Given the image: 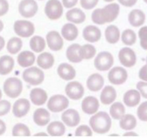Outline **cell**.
I'll list each match as a JSON object with an SVG mask.
<instances>
[{
	"mask_svg": "<svg viewBox=\"0 0 147 140\" xmlns=\"http://www.w3.org/2000/svg\"><path fill=\"white\" fill-rule=\"evenodd\" d=\"M146 64H147V56H146Z\"/></svg>",
	"mask_w": 147,
	"mask_h": 140,
	"instance_id": "6125c7cd",
	"label": "cell"
},
{
	"mask_svg": "<svg viewBox=\"0 0 147 140\" xmlns=\"http://www.w3.org/2000/svg\"><path fill=\"white\" fill-rule=\"evenodd\" d=\"M11 109V104L7 100H0V117L4 116L10 112Z\"/></svg>",
	"mask_w": 147,
	"mask_h": 140,
	"instance_id": "7bdbcfd3",
	"label": "cell"
},
{
	"mask_svg": "<svg viewBox=\"0 0 147 140\" xmlns=\"http://www.w3.org/2000/svg\"><path fill=\"white\" fill-rule=\"evenodd\" d=\"M104 77L98 73H94L87 78L86 81L87 88L92 92H98L102 90L104 86Z\"/></svg>",
	"mask_w": 147,
	"mask_h": 140,
	"instance_id": "ac0fdd59",
	"label": "cell"
},
{
	"mask_svg": "<svg viewBox=\"0 0 147 140\" xmlns=\"http://www.w3.org/2000/svg\"><path fill=\"white\" fill-rule=\"evenodd\" d=\"M69 103L68 97L61 94H56L48 99L47 106L50 112L57 113L63 112L68 109Z\"/></svg>",
	"mask_w": 147,
	"mask_h": 140,
	"instance_id": "277c9868",
	"label": "cell"
},
{
	"mask_svg": "<svg viewBox=\"0 0 147 140\" xmlns=\"http://www.w3.org/2000/svg\"><path fill=\"white\" fill-rule=\"evenodd\" d=\"M137 115L141 121L147 122V101L139 105L137 111Z\"/></svg>",
	"mask_w": 147,
	"mask_h": 140,
	"instance_id": "b9f144b4",
	"label": "cell"
},
{
	"mask_svg": "<svg viewBox=\"0 0 147 140\" xmlns=\"http://www.w3.org/2000/svg\"><path fill=\"white\" fill-rule=\"evenodd\" d=\"M144 2L146 3V4H147V0H144Z\"/></svg>",
	"mask_w": 147,
	"mask_h": 140,
	"instance_id": "94428289",
	"label": "cell"
},
{
	"mask_svg": "<svg viewBox=\"0 0 147 140\" xmlns=\"http://www.w3.org/2000/svg\"><path fill=\"white\" fill-rule=\"evenodd\" d=\"M6 130H7V125H6L5 122L0 119V136L4 135Z\"/></svg>",
	"mask_w": 147,
	"mask_h": 140,
	"instance_id": "816d5d0a",
	"label": "cell"
},
{
	"mask_svg": "<svg viewBox=\"0 0 147 140\" xmlns=\"http://www.w3.org/2000/svg\"><path fill=\"white\" fill-rule=\"evenodd\" d=\"M36 62L37 66L42 70H47L52 68L55 62V59L51 53L48 52H42L37 56Z\"/></svg>",
	"mask_w": 147,
	"mask_h": 140,
	"instance_id": "484cf974",
	"label": "cell"
},
{
	"mask_svg": "<svg viewBox=\"0 0 147 140\" xmlns=\"http://www.w3.org/2000/svg\"><path fill=\"white\" fill-rule=\"evenodd\" d=\"M45 13L51 21H57L63 16V4L59 0H49L45 5Z\"/></svg>",
	"mask_w": 147,
	"mask_h": 140,
	"instance_id": "52a82bcc",
	"label": "cell"
},
{
	"mask_svg": "<svg viewBox=\"0 0 147 140\" xmlns=\"http://www.w3.org/2000/svg\"><path fill=\"white\" fill-rule=\"evenodd\" d=\"M30 48L33 53H41L45 50L47 46L46 40L40 36H34L30 40Z\"/></svg>",
	"mask_w": 147,
	"mask_h": 140,
	"instance_id": "d6a6232c",
	"label": "cell"
},
{
	"mask_svg": "<svg viewBox=\"0 0 147 140\" xmlns=\"http://www.w3.org/2000/svg\"><path fill=\"white\" fill-rule=\"evenodd\" d=\"M61 35L67 41H73L76 40L79 35V31L76 24L67 23L64 24L61 30Z\"/></svg>",
	"mask_w": 147,
	"mask_h": 140,
	"instance_id": "83f0119b",
	"label": "cell"
},
{
	"mask_svg": "<svg viewBox=\"0 0 147 140\" xmlns=\"http://www.w3.org/2000/svg\"><path fill=\"white\" fill-rule=\"evenodd\" d=\"M39 1H43V0H39Z\"/></svg>",
	"mask_w": 147,
	"mask_h": 140,
	"instance_id": "be15d7a7",
	"label": "cell"
},
{
	"mask_svg": "<svg viewBox=\"0 0 147 140\" xmlns=\"http://www.w3.org/2000/svg\"><path fill=\"white\" fill-rule=\"evenodd\" d=\"M14 33L18 37L28 38L32 37L35 31V26L32 22L27 20H18L13 24Z\"/></svg>",
	"mask_w": 147,
	"mask_h": 140,
	"instance_id": "8992f818",
	"label": "cell"
},
{
	"mask_svg": "<svg viewBox=\"0 0 147 140\" xmlns=\"http://www.w3.org/2000/svg\"><path fill=\"white\" fill-rule=\"evenodd\" d=\"M137 89L140 93L142 97L147 100V81H139L137 84Z\"/></svg>",
	"mask_w": 147,
	"mask_h": 140,
	"instance_id": "bcb514c9",
	"label": "cell"
},
{
	"mask_svg": "<svg viewBox=\"0 0 147 140\" xmlns=\"http://www.w3.org/2000/svg\"><path fill=\"white\" fill-rule=\"evenodd\" d=\"M78 0H62V4L63 7L66 9H72L78 4Z\"/></svg>",
	"mask_w": 147,
	"mask_h": 140,
	"instance_id": "681fc988",
	"label": "cell"
},
{
	"mask_svg": "<svg viewBox=\"0 0 147 140\" xmlns=\"http://www.w3.org/2000/svg\"><path fill=\"white\" fill-rule=\"evenodd\" d=\"M36 59L37 58L35 57V53L29 50L22 51L17 57V62L18 65L26 69L33 66L36 62Z\"/></svg>",
	"mask_w": 147,
	"mask_h": 140,
	"instance_id": "7402d4cb",
	"label": "cell"
},
{
	"mask_svg": "<svg viewBox=\"0 0 147 140\" xmlns=\"http://www.w3.org/2000/svg\"><path fill=\"white\" fill-rule=\"evenodd\" d=\"M38 11V4L35 0H21L18 5V12L25 18L34 17Z\"/></svg>",
	"mask_w": 147,
	"mask_h": 140,
	"instance_id": "8fae6325",
	"label": "cell"
},
{
	"mask_svg": "<svg viewBox=\"0 0 147 140\" xmlns=\"http://www.w3.org/2000/svg\"><path fill=\"white\" fill-rule=\"evenodd\" d=\"M3 29H4V23H3V22L0 20V33L2 31Z\"/></svg>",
	"mask_w": 147,
	"mask_h": 140,
	"instance_id": "9f6ffc18",
	"label": "cell"
},
{
	"mask_svg": "<svg viewBox=\"0 0 147 140\" xmlns=\"http://www.w3.org/2000/svg\"><path fill=\"white\" fill-rule=\"evenodd\" d=\"M111 136H118V135H111Z\"/></svg>",
	"mask_w": 147,
	"mask_h": 140,
	"instance_id": "91938a15",
	"label": "cell"
},
{
	"mask_svg": "<svg viewBox=\"0 0 147 140\" xmlns=\"http://www.w3.org/2000/svg\"><path fill=\"white\" fill-rule=\"evenodd\" d=\"M128 78V74L125 67H113L109 70L108 74V79L113 85H123L126 82Z\"/></svg>",
	"mask_w": 147,
	"mask_h": 140,
	"instance_id": "ba28073f",
	"label": "cell"
},
{
	"mask_svg": "<svg viewBox=\"0 0 147 140\" xmlns=\"http://www.w3.org/2000/svg\"><path fill=\"white\" fill-rule=\"evenodd\" d=\"M80 115L76 110L66 109L61 115V120L64 125L69 127H77L80 122Z\"/></svg>",
	"mask_w": 147,
	"mask_h": 140,
	"instance_id": "2e32d148",
	"label": "cell"
},
{
	"mask_svg": "<svg viewBox=\"0 0 147 140\" xmlns=\"http://www.w3.org/2000/svg\"><path fill=\"white\" fill-rule=\"evenodd\" d=\"M3 89L4 94L9 98H17L23 92V82L17 77H10L4 81Z\"/></svg>",
	"mask_w": 147,
	"mask_h": 140,
	"instance_id": "3957f363",
	"label": "cell"
},
{
	"mask_svg": "<svg viewBox=\"0 0 147 140\" xmlns=\"http://www.w3.org/2000/svg\"><path fill=\"white\" fill-rule=\"evenodd\" d=\"M23 40L19 37H13L8 41L7 50L11 55H16L23 48Z\"/></svg>",
	"mask_w": 147,
	"mask_h": 140,
	"instance_id": "d590c367",
	"label": "cell"
},
{
	"mask_svg": "<svg viewBox=\"0 0 147 140\" xmlns=\"http://www.w3.org/2000/svg\"><path fill=\"white\" fill-rule=\"evenodd\" d=\"M12 135L14 137H29L31 133L27 125L23 123H17L13 127Z\"/></svg>",
	"mask_w": 147,
	"mask_h": 140,
	"instance_id": "f35d334b",
	"label": "cell"
},
{
	"mask_svg": "<svg viewBox=\"0 0 147 140\" xmlns=\"http://www.w3.org/2000/svg\"><path fill=\"white\" fill-rule=\"evenodd\" d=\"M82 37L90 43H95L101 38V31L97 26L89 25L82 31Z\"/></svg>",
	"mask_w": 147,
	"mask_h": 140,
	"instance_id": "d6986e66",
	"label": "cell"
},
{
	"mask_svg": "<svg viewBox=\"0 0 147 140\" xmlns=\"http://www.w3.org/2000/svg\"><path fill=\"white\" fill-rule=\"evenodd\" d=\"M1 98H2V91L0 89V100H1Z\"/></svg>",
	"mask_w": 147,
	"mask_h": 140,
	"instance_id": "6f0895ef",
	"label": "cell"
},
{
	"mask_svg": "<svg viewBox=\"0 0 147 140\" xmlns=\"http://www.w3.org/2000/svg\"><path fill=\"white\" fill-rule=\"evenodd\" d=\"M92 21L96 25H104L102 16L101 14V9H96L93 11L92 14Z\"/></svg>",
	"mask_w": 147,
	"mask_h": 140,
	"instance_id": "ee69618b",
	"label": "cell"
},
{
	"mask_svg": "<svg viewBox=\"0 0 147 140\" xmlns=\"http://www.w3.org/2000/svg\"><path fill=\"white\" fill-rule=\"evenodd\" d=\"M104 1H106V2H112V1H113L114 0H104Z\"/></svg>",
	"mask_w": 147,
	"mask_h": 140,
	"instance_id": "680465c9",
	"label": "cell"
},
{
	"mask_svg": "<svg viewBox=\"0 0 147 140\" xmlns=\"http://www.w3.org/2000/svg\"><path fill=\"white\" fill-rule=\"evenodd\" d=\"M145 21L146 14L140 9H133L128 14V22L132 27H142Z\"/></svg>",
	"mask_w": 147,
	"mask_h": 140,
	"instance_id": "d4e9b609",
	"label": "cell"
},
{
	"mask_svg": "<svg viewBox=\"0 0 147 140\" xmlns=\"http://www.w3.org/2000/svg\"><path fill=\"white\" fill-rule=\"evenodd\" d=\"M9 5L7 0H0V16L6 15L9 12Z\"/></svg>",
	"mask_w": 147,
	"mask_h": 140,
	"instance_id": "7dc6e473",
	"label": "cell"
},
{
	"mask_svg": "<svg viewBox=\"0 0 147 140\" xmlns=\"http://www.w3.org/2000/svg\"><path fill=\"white\" fill-rule=\"evenodd\" d=\"M48 134L45 133V132H39V133H37L35 134V135H34V136L35 137H40V136H44V137H47L48 136Z\"/></svg>",
	"mask_w": 147,
	"mask_h": 140,
	"instance_id": "11a10c76",
	"label": "cell"
},
{
	"mask_svg": "<svg viewBox=\"0 0 147 140\" xmlns=\"http://www.w3.org/2000/svg\"><path fill=\"white\" fill-rule=\"evenodd\" d=\"M104 35L106 42L112 45L118 43L121 37L120 29L115 25H110L107 26Z\"/></svg>",
	"mask_w": 147,
	"mask_h": 140,
	"instance_id": "f1b7e54d",
	"label": "cell"
},
{
	"mask_svg": "<svg viewBox=\"0 0 147 140\" xmlns=\"http://www.w3.org/2000/svg\"><path fill=\"white\" fill-rule=\"evenodd\" d=\"M120 6L117 3H111L101 9V14L104 23H111L118 17Z\"/></svg>",
	"mask_w": 147,
	"mask_h": 140,
	"instance_id": "7c38bea8",
	"label": "cell"
},
{
	"mask_svg": "<svg viewBox=\"0 0 147 140\" xmlns=\"http://www.w3.org/2000/svg\"><path fill=\"white\" fill-rule=\"evenodd\" d=\"M139 78L141 81H147V64H146L140 70L139 72Z\"/></svg>",
	"mask_w": 147,
	"mask_h": 140,
	"instance_id": "c3c4849f",
	"label": "cell"
},
{
	"mask_svg": "<svg viewBox=\"0 0 147 140\" xmlns=\"http://www.w3.org/2000/svg\"><path fill=\"white\" fill-rule=\"evenodd\" d=\"M81 45L78 43H73L68 47L65 55L69 62L72 63H80L82 61V58L80 55V49Z\"/></svg>",
	"mask_w": 147,
	"mask_h": 140,
	"instance_id": "4dcf8cb0",
	"label": "cell"
},
{
	"mask_svg": "<svg viewBox=\"0 0 147 140\" xmlns=\"http://www.w3.org/2000/svg\"><path fill=\"white\" fill-rule=\"evenodd\" d=\"M32 118L36 125L40 127H45L49 125L51 120V114L48 110L40 108L34 112Z\"/></svg>",
	"mask_w": 147,
	"mask_h": 140,
	"instance_id": "603a6c76",
	"label": "cell"
},
{
	"mask_svg": "<svg viewBox=\"0 0 147 140\" xmlns=\"http://www.w3.org/2000/svg\"><path fill=\"white\" fill-rule=\"evenodd\" d=\"M142 96L137 89H130L124 94L123 98V103L127 107L134 108L140 105Z\"/></svg>",
	"mask_w": 147,
	"mask_h": 140,
	"instance_id": "44dd1931",
	"label": "cell"
},
{
	"mask_svg": "<svg viewBox=\"0 0 147 140\" xmlns=\"http://www.w3.org/2000/svg\"><path fill=\"white\" fill-rule=\"evenodd\" d=\"M99 107L100 103L98 99L96 97L92 96L85 97L81 103L82 111L84 113L89 115H93L95 113H97Z\"/></svg>",
	"mask_w": 147,
	"mask_h": 140,
	"instance_id": "9a60e30c",
	"label": "cell"
},
{
	"mask_svg": "<svg viewBox=\"0 0 147 140\" xmlns=\"http://www.w3.org/2000/svg\"><path fill=\"white\" fill-rule=\"evenodd\" d=\"M92 131L99 135H104L110 131L112 126V120L110 115L104 111L95 113L89 120Z\"/></svg>",
	"mask_w": 147,
	"mask_h": 140,
	"instance_id": "6da1fadb",
	"label": "cell"
},
{
	"mask_svg": "<svg viewBox=\"0 0 147 140\" xmlns=\"http://www.w3.org/2000/svg\"><path fill=\"white\" fill-rule=\"evenodd\" d=\"M137 119L132 114H125L119 121L120 128L126 131H131L134 130L137 127Z\"/></svg>",
	"mask_w": 147,
	"mask_h": 140,
	"instance_id": "e575fe53",
	"label": "cell"
},
{
	"mask_svg": "<svg viewBox=\"0 0 147 140\" xmlns=\"http://www.w3.org/2000/svg\"><path fill=\"white\" fill-rule=\"evenodd\" d=\"M65 93L66 96L70 100H79L83 98L84 88L79 81H70L65 86Z\"/></svg>",
	"mask_w": 147,
	"mask_h": 140,
	"instance_id": "9c48e42d",
	"label": "cell"
},
{
	"mask_svg": "<svg viewBox=\"0 0 147 140\" xmlns=\"http://www.w3.org/2000/svg\"><path fill=\"white\" fill-rule=\"evenodd\" d=\"M67 21L74 24H81L86 20V15L82 9L79 8H72L65 14Z\"/></svg>",
	"mask_w": 147,
	"mask_h": 140,
	"instance_id": "4316f807",
	"label": "cell"
},
{
	"mask_svg": "<svg viewBox=\"0 0 147 140\" xmlns=\"http://www.w3.org/2000/svg\"><path fill=\"white\" fill-rule=\"evenodd\" d=\"M15 65L13 58L10 55H3L0 57V74H9L12 72Z\"/></svg>",
	"mask_w": 147,
	"mask_h": 140,
	"instance_id": "f546056e",
	"label": "cell"
},
{
	"mask_svg": "<svg viewBox=\"0 0 147 140\" xmlns=\"http://www.w3.org/2000/svg\"><path fill=\"white\" fill-rule=\"evenodd\" d=\"M5 44H6V42H5V40H4V38L2 37V36H0V52L4 49V46H5Z\"/></svg>",
	"mask_w": 147,
	"mask_h": 140,
	"instance_id": "f5cc1de1",
	"label": "cell"
},
{
	"mask_svg": "<svg viewBox=\"0 0 147 140\" xmlns=\"http://www.w3.org/2000/svg\"><path fill=\"white\" fill-rule=\"evenodd\" d=\"M47 45L51 51L57 52L63 48V38L59 32L51 31L46 36Z\"/></svg>",
	"mask_w": 147,
	"mask_h": 140,
	"instance_id": "4fadbf2b",
	"label": "cell"
},
{
	"mask_svg": "<svg viewBox=\"0 0 147 140\" xmlns=\"http://www.w3.org/2000/svg\"><path fill=\"white\" fill-rule=\"evenodd\" d=\"M23 81L28 84L36 86L42 84L45 81V75L41 68L32 66L26 68L22 74Z\"/></svg>",
	"mask_w": 147,
	"mask_h": 140,
	"instance_id": "7a4b0ae2",
	"label": "cell"
},
{
	"mask_svg": "<svg viewBox=\"0 0 147 140\" xmlns=\"http://www.w3.org/2000/svg\"><path fill=\"white\" fill-rule=\"evenodd\" d=\"M65 126L63 122L54 121L49 122L47 127V134L52 137H61L65 132Z\"/></svg>",
	"mask_w": 147,
	"mask_h": 140,
	"instance_id": "1f68e13d",
	"label": "cell"
},
{
	"mask_svg": "<svg viewBox=\"0 0 147 140\" xmlns=\"http://www.w3.org/2000/svg\"><path fill=\"white\" fill-rule=\"evenodd\" d=\"M80 55L82 60H90L96 55V49L90 43L84 44L80 49Z\"/></svg>",
	"mask_w": 147,
	"mask_h": 140,
	"instance_id": "8d00e7d4",
	"label": "cell"
},
{
	"mask_svg": "<svg viewBox=\"0 0 147 140\" xmlns=\"http://www.w3.org/2000/svg\"><path fill=\"white\" fill-rule=\"evenodd\" d=\"M124 137H137L138 135H137L136 132H134L132 131H127L126 133H125L123 135Z\"/></svg>",
	"mask_w": 147,
	"mask_h": 140,
	"instance_id": "db71d44e",
	"label": "cell"
},
{
	"mask_svg": "<svg viewBox=\"0 0 147 140\" xmlns=\"http://www.w3.org/2000/svg\"><path fill=\"white\" fill-rule=\"evenodd\" d=\"M92 132L93 131L90 126L86 125H82L77 127L76 132H75V135L76 137H91L93 135Z\"/></svg>",
	"mask_w": 147,
	"mask_h": 140,
	"instance_id": "ab89813d",
	"label": "cell"
},
{
	"mask_svg": "<svg viewBox=\"0 0 147 140\" xmlns=\"http://www.w3.org/2000/svg\"><path fill=\"white\" fill-rule=\"evenodd\" d=\"M30 110V102L26 98H19L13 103L12 113L17 118H21L27 115Z\"/></svg>",
	"mask_w": 147,
	"mask_h": 140,
	"instance_id": "5bb4252c",
	"label": "cell"
},
{
	"mask_svg": "<svg viewBox=\"0 0 147 140\" xmlns=\"http://www.w3.org/2000/svg\"><path fill=\"white\" fill-rule=\"evenodd\" d=\"M57 74L61 79L66 81H73L76 76V71L71 64L61 63L57 68Z\"/></svg>",
	"mask_w": 147,
	"mask_h": 140,
	"instance_id": "ffe728a7",
	"label": "cell"
},
{
	"mask_svg": "<svg viewBox=\"0 0 147 140\" xmlns=\"http://www.w3.org/2000/svg\"><path fill=\"white\" fill-rule=\"evenodd\" d=\"M125 105L121 102H114L111 105L109 115L111 117L116 120H120L125 115Z\"/></svg>",
	"mask_w": 147,
	"mask_h": 140,
	"instance_id": "836d02e7",
	"label": "cell"
},
{
	"mask_svg": "<svg viewBox=\"0 0 147 140\" xmlns=\"http://www.w3.org/2000/svg\"><path fill=\"white\" fill-rule=\"evenodd\" d=\"M114 64V57L111 53L103 51L95 57L94 60V67L98 72H108L112 68Z\"/></svg>",
	"mask_w": 147,
	"mask_h": 140,
	"instance_id": "5b68a950",
	"label": "cell"
},
{
	"mask_svg": "<svg viewBox=\"0 0 147 140\" xmlns=\"http://www.w3.org/2000/svg\"><path fill=\"white\" fill-rule=\"evenodd\" d=\"M48 94L41 88L32 89L30 93V100L35 106H42L48 101Z\"/></svg>",
	"mask_w": 147,
	"mask_h": 140,
	"instance_id": "e0dca14e",
	"label": "cell"
},
{
	"mask_svg": "<svg viewBox=\"0 0 147 140\" xmlns=\"http://www.w3.org/2000/svg\"><path fill=\"white\" fill-rule=\"evenodd\" d=\"M120 39H121L122 42L124 45H127V46H132L137 42V36L133 30L128 28V29L123 31V33H121Z\"/></svg>",
	"mask_w": 147,
	"mask_h": 140,
	"instance_id": "74e56055",
	"label": "cell"
},
{
	"mask_svg": "<svg viewBox=\"0 0 147 140\" xmlns=\"http://www.w3.org/2000/svg\"><path fill=\"white\" fill-rule=\"evenodd\" d=\"M119 4L125 7H132L137 4L138 0H118Z\"/></svg>",
	"mask_w": 147,
	"mask_h": 140,
	"instance_id": "f907efd6",
	"label": "cell"
},
{
	"mask_svg": "<svg viewBox=\"0 0 147 140\" xmlns=\"http://www.w3.org/2000/svg\"><path fill=\"white\" fill-rule=\"evenodd\" d=\"M117 98V92L112 86H106L101 90L100 101L104 105H110L115 102Z\"/></svg>",
	"mask_w": 147,
	"mask_h": 140,
	"instance_id": "cb8c5ba5",
	"label": "cell"
},
{
	"mask_svg": "<svg viewBox=\"0 0 147 140\" xmlns=\"http://www.w3.org/2000/svg\"><path fill=\"white\" fill-rule=\"evenodd\" d=\"M99 0H80L81 7L85 10H91L96 7Z\"/></svg>",
	"mask_w": 147,
	"mask_h": 140,
	"instance_id": "f6af8a7d",
	"label": "cell"
},
{
	"mask_svg": "<svg viewBox=\"0 0 147 140\" xmlns=\"http://www.w3.org/2000/svg\"><path fill=\"white\" fill-rule=\"evenodd\" d=\"M118 59L124 67L131 68L137 64V57L136 53L129 47L123 48L118 53Z\"/></svg>",
	"mask_w": 147,
	"mask_h": 140,
	"instance_id": "30bf717a",
	"label": "cell"
},
{
	"mask_svg": "<svg viewBox=\"0 0 147 140\" xmlns=\"http://www.w3.org/2000/svg\"><path fill=\"white\" fill-rule=\"evenodd\" d=\"M138 37L140 40L141 48L147 50V26L140 28L138 32Z\"/></svg>",
	"mask_w": 147,
	"mask_h": 140,
	"instance_id": "60d3db41",
	"label": "cell"
}]
</instances>
